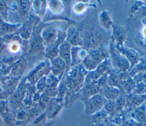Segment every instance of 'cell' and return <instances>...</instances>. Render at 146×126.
Segmentation results:
<instances>
[{"instance_id":"6da1fadb","label":"cell","mask_w":146,"mask_h":126,"mask_svg":"<svg viewBox=\"0 0 146 126\" xmlns=\"http://www.w3.org/2000/svg\"><path fill=\"white\" fill-rule=\"evenodd\" d=\"M106 99L99 94L82 100L84 105V112L87 115H92L99 112L104 106Z\"/></svg>"},{"instance_id":"7a4b0ae2","label":"cell","mask_w":146,"mask_h":126,"mask_svg":"<svg viewBox=\"0 0 146 126\" xmlns=\"http://www.w3.org/2000/svg\"><path fill=\"white\" fill-rule=\"evenodd\" d=\"M83 66L82 67H76L70 73V75H68L67 80V84L69 87V88L71 90H75L79 87L80 85L84 81V72H83L82 70H85L83 68L82 69Z\"/></svg>"},{"instance_id":"3957f363","label":"cell","mask_w":146,"mask_h":126,"mask_svg":"<svg viewBox=\"0 0 146 126\" xmlns=\"http://www.w3.org/2000/svg\"><path fill=\"white\" fill-rule=\"evenodd\" d=\"M99 94H100L106 100H113L120 95V90L118 88L107 85L100 88Z\"/></svg>"},{"instance_id":"277c9868","label":"cell","mask_w":146,"mask_h":126,"mask_svg":"<svg viewBox=\"0 0 146 126\" xmlns=\"http://www.w3.org/2000/svg\"><path fill=\"white\" fill-rule=\"evenodd\" d=\"M71 45L65 41L60 44L58 47L59 56L65 62L66 66L71 65Z\"/></svg>"},{"instance_id":"5b68a950","label":"cell","mask_w":146,"mask_h":126,"mask_svg":"<svg viewBox=\"0 0 146 126\" xmlns=\"http://www.w3.org/2000/svg\"><path fill=\"white\" fill-rule=\"evenodd\" d=\"M111 55L113 64L121 71H125L129 68V64L125 57L113 50L111 52Z\"/></svg>"},{"instance_id":"8992f818","label":"cell","mask_w":146,"mask_h":126,"mask_svg":"<svg viewBox=\"0 0 146 126\" xmlns=\"http://www.w3.org/2000/svg\"><path fill=\"white\" fill-rule=\"evenodd\" d=\"M57 32L55 29L49 27L45 29L41 36V39L43 45L47 46H51L55 43L56 39Z\"/></svg>"},{"instance_id":"52a82bcc","label":"cell","mask_w":146,"mask_h":126,"mask_svg":"<svg viewBox=\"0 0 146 126\" xmlns=\"http://www.w3.org/2000/svg\"><path fill=\"white\" fill-rule=\"evenodd\" d=\"M100 88L95 83L85 84L80 91V96L82 100L87 99L96 94H99Z\"/></svg>"},{"instance_id":"ba28073f","label":"cell","mask_w":146,"mask_h":126,"mask_svg":"<svg viewBox=\"0 0 146 126\" xmlns=\"http://www.w3.org/2000/svg\"><path fill=\"white\" fill-rule=\"evenodd\" d=\"M87 55L86 52L80 47L74 46L71 48V66H74L78 64Z\"/></svg>"},{"instance_id":"9c48e42d","label":"cell","mask_w":146,"mask_h":126,"mask_svg":"<svg viewBox=\"0 0 146 126\" xmlns=\"http://www.w3.org/2000/svg\"><path fill=\"white\" fill-rule=\"evenodd\" d=\"M132 117L133 120L141 124L146 123V107L139 105L132 113Z\"/></svg>"},{"instance_id":"30bf717a","label":"cell","mask_w":146,"mask_h":126,"mask_svg":"<svg viewBox=\"0 0 146 126\" xmlns=\"http://www.w3.org/2000/svg\"><path fill=\"white\" fill-rule=\"evenodd\" d=\"M52 70L55 75L60 74L66 67L64 61L59 56L51 59Z\"/></svg>"},{"instance_id":"8fae6325","label":"cell","mask_w":146,"mask_h":126,"mask_svg":"<svg viewBox=\"0 0 146 126\" xmlns=\"http://www.w3.org/2000/svg\"><path fill=\"white\" fill-rule=\"evenodd\" d=\"M20 25H12L3 22L0 17V33L7 34L14 32L20 27Z\"/></svg>"},{"instance_id":"7c38bea8","label":"cell","mask_w":146,"mask_h":126,"mask_svg":"<svg viewBox=\"0 0 146 126\" xmlns=\"http://www.w3.org/2000/svg\"><path fill=\"white\" fill-rule=\"evenodd\" d=\"M88 55L98 63L103 62L104 58H106V52L100 49L92 48L90 50Z\"/></svg>"},{"instance_id":"4fadbf2b","label":"cell","mask_w":146,"mask_h":126,"mask_svg":"<svg viewBox=\"0 0 146 126\" xmlns=\"http://www.w3.org/2000/svg\"><path fill=\"white\" fill-rule=\"evenodd\" d=\"M98 63L91 58L88 55H87L82 60L83 68L87 71H91L95 70L98 66Z\"/></svg>"},{"instance_id":"5bb4252c","label":"cell","mask_w":146,"mask_h":126,"mask_svg":"<svg viewBox=\"0 0 146 126\" xmlns=\"http://www.w3.org/2000/svg\"><path fill=\"white\" fill-rule=\"evenodd\" d=\"M70 45H78L81 42L80 38L79 36V32L75 30H71L68 34L67 37V41Z\"/></svg>"},{"instance_id":"9a60e30c","label":"cell","mask_w":146,"mask_h":126,"mask_svg":"<svg viewBox=\"0 0 146 126\" xmlns=\"http://www.w3.org/2000/svg\"><path fill=\"white\" fill-rule=\"evenodd\" d=\"M43 44L40 38L35 37L33 39L30 47V52L31 53H36L39 51L42 48Z\"/></svg>"},{"instance_id":"2e32d148","label":"cell","mask_w":146,"mask_h":126,"mask_svg":"<svg viewBox=\"0 0 146 126\" xmlns=\"http://www.w3.org/2000/svg\"><path fill=\"white\" fill-rule=\"evenodd\" d=\"M101 76L102 75L96 70L90 71L86 75L84 83L85 84L96 83Z\"/></svg>"},{"instance_id":"e0dca14e","label":"cell","mask_w":146,"mask_h":126,"mask_svg":"<svg viewBox=\"0 0 146 126\" xmlns=\"http://www.w3.org/2000/svg\"><path fill=\"white\" fill-rule=\"evenodd\" d=\"M19 34L24 39L29 38L31 34V25L29 23H25L22 26H20L18 30Z\"/></svg>"},{"instance_id":"ac0fdd59","label":"cell","mask_w":146,"mask_h":126,"mask_svg":"<svg viewBox=\"0 0 146 126\" xmlns=\"http://www.w3.org/2000/svg\"><path fill=\"white\" fill-rule=\"evenodd\" d=\"M120 85L123 89L128 93H130L133 91L135 87V83L131 79H127L124 81H121Z\"/></svg>"},{"instance_id":"d6986e66","label":"cell","mask_w":146,"mask_h":126,"mask_svg":"<svg viewBox=\"0 0 146 126\" xmlns=\"http://www.w3.org/2000/svg\"><path fill=\"white\" fill-rule=\"evenodd\" d=\"M120 78L118 75L116 74H111L107 76V84L110 86L117 88L119 84H120Z\"/></svg>"},{"instance_id":"ffe728a7","label":"cell","mask_w":146,"mask_h":126,"mask_svg":"<svg viewBox=\"0 0 146 126\" xmlns=\"http://www.w3.org/2000/svg\"><path fill=\"white\" fill-rule=\"evenodd\" d=\"M135 95H142L146 94V83L143 82L138 83L135 85V88L133 91Z\"/></svg>"},{"instance_id":"44dd1931","label":"cell","mask_w":146,"mask_h":126,"mask_svg":"<svg viewBox=\"0 0 146 126\" xmlns=\"http://www.w3.org/2000/svg\"><path fill=\"white\" fill-rule=\"evenodd\" d=\"M103 107L105 111L110 114H112L116 111L115 103L113 100H106Z\"/></svg>"},{"instance_id":"7402d4cb","label":"cell","mask_w":146,"mask_h":126,"mask_svg":"<svg viewBox=\"0 0 146 126\" xmlns=\"http://www.w3.org/2000/svg\"><path fill=\"white\" fill-rule=\"evenodd\" d=\"M10 108L8 103L6 100H0V114L7 117L9 114Z\"/></svg>"},{"instance_id":"603a6c76","label":"cell","mask_w":146,"mask_h":126,"mask_svg":"<svg viewBox=\"0 0 146 126\" xmlns=\"http://www.w3.org/2000/svg\"><path fill=\"white\" fill-rule=\"evenodd\" d=\"M115 103L116 107V111H117L121 109V108L124 107V105L125 104V99L124 96L119 95V96L115 100Z\"/></svg>"},{"instance_id":"cb8c5ba5","label":"cell","mask_w":146,"mask_h":126,"mask_svg":"<svg viewBox=\"0 0 146 126\" xmlns=\"http://www.w3.org/2000/svg\"><path fill=\"white\" fill-rule=\"evenodd\" d=\"M113 35L116 40H117V42L118 43L121 42L124 36V32L123 30H121L120 27H118L114 28Z\"/></svg>"},{"instance_id":"d4e9b609","label":"cell","mask_w":146,"mask_h":126,"mask_svg":"<svg viewBox=\"0 0 146 126\" xmlns=\"http://www.w3.org/2000/svg\"><path fill=\"white\" fill-rule=\"evenodd\" d=\"M124 54L125 56L128 58L129 60L131 62V64H134L137 60V56L135 53L131 52L130 51H124Z\"/></svg>"},{"instance_id":"484cf974","label":"cell","mask_w":146,"mask_h":126,"mask_svg":"<svg viewBox=\"0 0 146 126\" xmlns=\"http://www.w3.org/2000/svg\"><path fill=\"white\" fill-rule=\"evenodd\" d=\"M95 84H96L97 86L100 88L108 85L107 84V75L106 74L102 75L97 80Z\"/></svg>"},{"instance_id":"4316f807","label":"cell","mask_w":146,"mask_h":126,"mask_svg":"<svg viewBox=\"0 0 146 126\" xmlns=\"http://www.w3.org/2000/svg\"><path fill=\"white\" fill-rule=\"evenodd\" d=\"M101 21L102 24H103V26L107 28H108L111 25V22L108 15L105 13H102V15H101Z\"/></svg>"},{"instance_id":"83f0119b","label":"cell","mask_w":146,"mask_h":126,"mask_svg":"<svg viewBox=\"0 0 146 126\" xmlns=\"http://www.w3.org/2000/svg\"><path fill=\"white\" fill-rule=\"evenodd\" d=\"M20 7L21 9V11L22 12H26L27 10H28L30 5L28 1H20Z\"/></svg>"},{"instance_id":"f1b7e54d","label":"cell","mask_w":146,"mask_h":126,"mask_svg":"<svg viewBox=\"0 0 146 126\" xmlns=\"http://www.w3.org/2000/svg\"><path fill=\"white\" fill-rule=\"evenodd\" d=\"M142 124L135 121L133 119L125 121L123 126H141Z\"/></svg>"},{"instance_id":"f546056e","label":"cell","mask_w":146,"mask_h":126,"mask_svg":"<svg viewBox=\"0 0 146 126\" xmlns=\"http://www.w3.org/2000/svg\"><path fill=\"white\" fill-rule=\"evenodd\" d=\"M3 46H4V42L3 40L1 38H0V51L3 48Z\"/></svg>"},{"instance_id":"4dcf8cb0","label":"cell","mask_w":146,"mask_h":126,"mask_svg":"<svg viewBox=\"0 0 146 126\" xmlns=\"http://www.w3.org/2000/svg\"><path fill=\"white\" fill-rule=\"evenodd\" d=\"M5 2L0 1V10H2V9H5Z\"/></svg>"},{"instance_id":"1f68e13d","label":"cell","mask_w":146,"mask_h":126,"mask_svg":"<svg viewBox=\"0 0 146 126\" xmlns=\"http://www.w3.org/2000/svg\"><path fill=\"white\" fill-rule=\"evenodd\" d=\"M3 121L1 119V117H0V126H3Z\"/></svg>"},{"instance_id":"d6a6232c","label":"cell","mask_w":146,"mask_h":126,"mask_svg":"<svg viewBox=\"0 0 146 126\" xmlns=\"http://www.w3.org/2000/svg\"><path fill=\"white\" fill-rule=\"evenodd\" d=\"M44 126H55V125H54L52 123H51V124H47L46 125H44ZM56 126V125H55ZM58 126V125H57Z\"/></svg>"}]
</instances>
